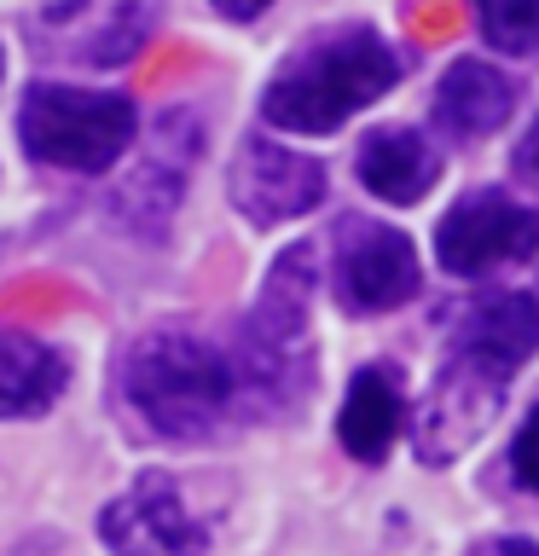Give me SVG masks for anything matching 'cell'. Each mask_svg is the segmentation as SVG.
I'll use <instances>...</instances> for the list:
<instances>
[{
	"label": "cell",
	"instance_id": "obj_1",
	"mask_svg": "<svg viewBox=\"0 0 539 556\" xmlns=\"http://www.w3.org/2000/svg\"><path fill=\"white\" fill-rule=\"evenodd\" d=\"M122 394L139 424L163 441H209L233 424V412H250L233 348L186 325H156L128 348Z\"/></svg>",
	"mask_w": 539,
	"mask_h": 556
},
{
	"label": "cell",
	"instance_id": "obj_2",
	"mask_svg": "<svg viewBox=\"0 0 539 556\" xmlns=\"http://www.w3.org/2000/svg\"><path fill=\"white\" fill-rule=\"evenodd\" d=\"M400 81V59L377 29L348 24L330 35H313L273 70L261 116L278 134H330L354 111L377 104Z\"/></svg>",
	"mask_w": 539,
	"mask_h": 556
},
{
	"label": "cell",
	"instance_id": "obj_3",
	"mask_svg": "<svg viewBox=\"0 0 539 556\" xmlns=\"http://www.w3.org/2000/svg\"><path fill=\"white\" fill-rule=\"evenodd\" d=\"M313 290H319V273H313V243H296L273 261L267 290L250 307V325L233 348L243 394H250V412H285L308 394V371H313V337H308V313H313Z\"/></svg>",
	"mask_w": 539,
	"mask_h": 556
},
{
	"label": "cell",
	"instance_id": "obj_4",
	"mask_svg": "<svg viewBox=\"0 0 539 556\" xmlns=\"http://www.w3.org/2000/svg\"><path fill=\"white\" fill-rule=\"evenodd\" d=\"M139 134V111L122 93H93V87H59L35 81L17 111V139L35 163L99 174L111 168Z\"/></svg>",
	"mask_w": 539,
	"mask_h": 556
},
{
	"label": "cell",
	"instance_id": "obj_5",
	"mask_svg": "<svg viewBox=\"0 0 539 556\" xmlns=\"http://www.w3.org/2000/svg\"><path fill=\"white\" fill-rule=\"evenodd\" d=\"M163 0H47L29 17L35 52L82 70H111L128 64L151 41Z\"/></svg>",
	"mask_w": 539,
	"mask_h": 556
},
{
	"label": "cell",
	"instance_id": "obj_6",
	"mask_svg": "<svg viewBox=\"0 0 539 556\" xmlns=\"http://www.w3.org/2000/svg\"><path fill=\"white\" fill-rule=\"evenodd\" d=\"M539 250V208L511 191H469L435 226V261L452 278H481L493 267H516Z\"/></svg>",
	"mask_w": 539,
	"mask_h": 556
},
{
	"label": "cell",
	"instance_id": "obj_7",
	"mask_svg": "<svg viewBox=\"0 0 539 556\" xmlns=\"http://www.w3.org/2000/svg\"><path fill=\"white\" fill-rule=\"evenodd\" d=\"M198 151H203L198 116L168 111V116L151 128L146 151H139V163L116 180L111 215L128 226L134 238H151V243H156V238L174 226V208H180V198H186V174H191V163H198Z\"/></svg>",
	"mask_w": 539,
	"mask_h": 556
},
{
	"label": "cell",
	"instance_id": "obj_8",
	"mask_svg": "<svg viewBox=\"0 0 539 556\" xmlns=\"http://www.w3.org/2000/svg\"><path fill=\"white\" fill-rule=\"evenodd\" d=\"M424 273H417V250L400 226L354 220L348 215L330 238V290L348 313H389L412 302Z\"/></svg>",
	"mask_w": 539,
	"mask_h": 556
},
{
	"label": "cell",
	"instance_id": "obj_9",
	"mask_svg": "<svg viewBox=\"0 0 539 556\" xmlns=\"http://www.w3.org/2000/svg\"><path fill=\"white\" fill-rule=\"evenodd\" d=\"M504 389H511V371H499V365L469 359L452 348L429 400H424V412H417V458L452 464L464 446H476L504 406Z\"/></svg>",
	"mask_w": 539,
	"mask_h": 556
},
{
	"label": "cell",
	"instance_id": "obj_10",
	"mask_svg": "<svg viewBox=\"0 0 539 556\" xmlns=\"http://www.w3.org/2000/svg\"><path fill=\"white\" fill-rule=\"evenodd\" d=\"M99 533L116 556H203L209 551L203 516L191 510L186 493L163 476V469L139 476L122 498L104 504Z\"/></svg>",
	"mask_w": 539,
	"mask_h": 556
},
{
	"label": "cell",
	"instance_id": "obj_11",
	"mask_svg": "<svg viewBox=\"0 0 539 556\" xmlns=\"http://www.w3.org/2000/svg\"><path fill=\"white\" fill-rule=\"evenodd\" d=\"M226 198L250 226H285L325 203V163L278 146L267 134H250L233 156V186Z\"/></svg>",
	"mask_w": 539,
	"mask_h": 556
},
{
	"label": "cell",
	"instance_id": "obj_12",
	"mask_svg": "<svg viewBox=\"0 0 539 556\" xmlns=\"http://www.w3.org/2000/svg\"><path fill=\"white\" fill-rule=\"evenodd\" d=\"M522 87L487 59H459L435 87V128L452 139H481L511 122Z\"/></svg>",
	"mask_w": 539,
	"mask_h": 556
},
{
	"label": "cell",
	"instance_id": "obj_13",
	"mask_svg": "<svg viewBox=\"0 0 539 556\" xmlns=\"http://www.w3.org/2000/svg\"><path fill=\"white\" fill-rule=\"evenodd\" d=\"M452 348L469 354V359L499 365V371H516V365L539 348V302H534V295H522V290L481 295V302L464 313Z\"/></svg>",
	"mask_w": 539,
	"mask_h": 556
},
{
	"label": "cell",
	"instance_id": "obj_14",
	"mask_svg": "<svg viewBox=\"0 0 539 556\" xmlns=\"http://www.w3.org/2000/svg\"><path fill=\"white\" fill-rule=\"evenodd\" d=\"M360 180L372 198L406 208L417 198H429V186L441 180V151L412 128H377L360 146Z\"/></svg>",
	"mask_w": 539,
	"mask_h": 556
},
{
	"label": "cell",
	"instance_id": "obj_15",
	"mask_svg": "<svg viewBox=\"0 0 539 556\" xmlns=\"http://www.w3.org/2000/svg\"><path fill=\"white\" fill-rule=\"evenodd\" d=\"M400 417H406V400H400L394 371H389V365H365V371H354V382H348V394H342L337 441L348 446V458L377 464L383 452L394 446Z\"/></svg>",
	"mask_w": 539,
	"mask_h": 556
},
{
	"label": "cell",
	"instance_id": "obj_16",
	"mask_svg": "<svg viewBox=\"0 0 539 556\" xmlns=\"http://www.w3.org/2000/svg\"><path fill=\"white\" fill-rule=\"evenodd\" d=\"M70 365L52 342L0 325V417H35L64 394Z\"/></svg>",
	"mask_w": 539,
	"mask_h": 556
},
{
	"label": "cell",
	"instance_id": "obj_17",
	"mask_svg": "<svg viewBox=\"0 0 539 556\" xmlns=\"http://www.w3.org/2000/svg\"><path fill=\"white\" fill-rule=\"evenodd\" d=\"M476 24L487 47L511 52V59L539 52V0H476Z\"/></svg>",
	"mask_w": 539,
	"mask_h": 556
},
{
	"label": "cell",
	"instance_id": "obj_18",
	"mask_svg": "<svg viewBox=\"0 0 539 556\" xmlns=\"http://www.w3.org/2000/svg\"><path fill=\"white\" fill-rule=\"evenodd\" d=\"M511 469H516L522 486H534V493H539V406L522 417V429L511 441Z\"/></svg>",
	"mask_w": 539,
	"mask_h": 556
},
{
	"label": "cell",
	"instance_id": "obj_19",
	"mask_svg": "<svg viewBox=\"0 0 539 556\" xmlns=\"http://www.w3.org/2000/svg\"><path fill=\"white\" fill-rule=\"evenodd\" d=\"M469 556H539V545H534V539H511V533H504V539H481Z\"/></svg>",
	"mask_w": 539,
	"mask_h": 556
},
{
	"label": "cell",
	"instance_id": "obj_20",
	"mask_svg": "<svg viewBox=\"0 0 539 556\" xmlns=\"http://www.w3.org/2000/svg\"><path fill=\"white\" fill-rule=\"evenodd\" d=\"M209 7H215L221 17H233V24H250V17H261L273 0H209Z\"/></svg>",
	"mask_w": 539,
	"mask_h": 556
},
{
	"label": "cell",
	"instance_id": "obj_21",
	"mask_svg": "<svg viewBox=\"0 0 539 556\" xmlns=\"http://www.w3.org/2000/svg\"><path fill=\"white\" fill-rule=\"evenodd\" d=\"M516 168H522V174H534V180H539V116H534L528 139H522V146H516Z\"/></svg>",
	"mask_w": 539,
	"mask_h": 556
},
{
	"label": "cell",
	"instance_id": "obj_22",
	"mask_svg": "<svg viewBox=\"0 0 539 556\" xmlns=\"http://www.w3.org/2000/svg\"><path fill=\"white\" fill-rule=\"evenodd\" d=\"M0 70H7V59H0Z\"/></svg>",
	"mask_w": 539,
	"mask_h": 556
}]
</instances>
